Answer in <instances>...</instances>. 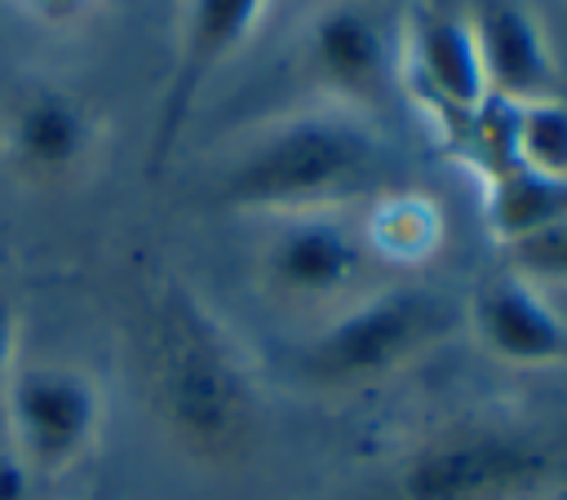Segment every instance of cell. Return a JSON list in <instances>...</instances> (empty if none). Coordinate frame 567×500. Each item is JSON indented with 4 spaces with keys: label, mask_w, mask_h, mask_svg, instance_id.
Returning <instances> with one entry per match:
<instances>
[{
    "label": "cell",
    "mask_w": 567,
    "mask_h": 500,
    "mask_svg": "<svg viewBox=\"0 0 567 500\" xmlns=\"http://www.w3.org/2000/svg\"><path fill=\"white\" fill-rule=\"evenodd\" d=\"M142 394L164 438L199 465H235L261 425L257 376L226 323L168 279L142 319Z\"/></svg>",
    "instance_id": "cell-1"
},
{
    "label": "cell",
    "mask_w": 567,
    "mask_h": 500,
    "mask_svg": "<svg viewBox=\"0 0 567 500\" xmlns=\"http://www.w3.org/2000/svg\"><path fill=\"white\" fill-rule=\"evenodd\" d=\"M385 142L346 115H292L257 137L217 181V199L252 212H328L385 181Z\"/></svg>",
    "instance_id": "cell-2"
},
{
    "label": "cell",
    "mask_w": 567,
    "mask_h": 500,
    "mask_svg": "<svg viewBox=\"0 0 567 500\" xmlns=\"http://www.w3.org/2000/svg\"><path fill=\"white\" fill-rule=\"evenodd\" d=\"M461 323L465 310L443 288L390 283L346 305L323 332H315L301 345L297 363L301 376L315 385H332V389L372 385L416 363L421 354L439 350Z\"/></svg>",
    "instance_id": "cell-3"
},
{
    "label": "cell",
    "mask_w": 567,
    "mask_h": 500,
    "mask_svg": "<svg viewBox=\"0 0 567 500\" xmlns=\"http://www.w3.org/2000/svg\"><path fill=\"white\" fill-rule=\"evenodd\" d=\"M0 412L9 460L27 478L53 482L97 447L106 398L97 376L75 363H18L0 394Z\"/></svg>",
    "instance_id": "cell-4"
},
{
    "label": "cell",
    "mask_w": 567,
    "mask_h": 500,
    "mask_svg": "<svg viewBox=\"0 0 567 500\" xmlns=\"http://www.w3.org/2000/svg\"><path fill=\"white\" fill-rule=\"evenodd\" d=\"M554 482V456L514 429H452L416 447L399 469V500H536Z\"/></svg>",
    "instance_id": "cell-5"
},
{
    "label": "cell",
    "mask_w": 567,
    "mask_h": 500,
    "mask_svg": "<svg viewBox=\"0 0 567 500\" xmlns=\"http://www.w3.org/2000/svg\"><path fill=\"white\" fill-rule=\"evenodd\" d=\"M102 142L93 106L53 80L18 84L0 106V164L13 181L58 190L84 177Z\"/></svg>",
    "instance_id": "cell-6"
},
{
    "label": "cell",
    "mask_w": 567,
    "mask_h": 500,
    "mask_svg": "<svg viewBox=\"0 0 567 500\" xmlns=\"http://www.w3.org/2000/svg\"><path fill=\"white\" fill-rule=\"evenodd\" d=\"M270 0H182V18H177V49H173V71L159 97V115H155V137H151V164L159 168L168 159V150L177 146L199 88L221 71L226 58H235V49L252 35V27L261 22Z\"/></svg>",
    "instance_id": "cell-7"
},
{
    "label": "cell",
    "mask_w": 567,
    "mask_h": 500,
    "mask_svg": "<svg viewBox=\"0 0 567 500\" xmlns=\"http://www.w3.org/2000/svg\"><path fill=\"white\" fill-rule=\"evenodd\" d=\"M368 243L323 212H297L261 248V279L284 301H328L363 279Z\"/></svg>",
    "instance_id": "cell-8"
},
{
    "label": "cell",
    "mask_w": 567,
    "mask_h": 500,
    "mask_svg": "<svg viewBox=\"0 0 567 500\" xmlns=\"http://www.w3.org/2000/svg\"><path fill=\"white\" fill-rule=\"evenodd\" d=\"M465 327L474 341L509 367H567V319L545 288L501 274L474 288L465 305Z\"/></svg>",
    "instance_id": "cell-9"
},
{
    "label": "cell",
    "mask_w": 567,
    "mask_h": 500,
    "mask_svg": "<svg viewBox=\"0 0 567 500\" xmlns=\"http://www.w3.org/2000/svg\"><path fill=\"white\" fill-rule=\"evenodd\" d=\"M412 71L425 84V93L439 102V111L452 115L456 128L470 124V115L487 97L483 58L474 44V27L447 9H425L412 31Z\"/></svg>",
    "instance_id": "cell-10"
},
{
    "label": "cell",
    "mask_w": 567,
    "mask_h": 500,
    "mask_svg": "<svg viewBox=\"0 0 567 500\" xmlns=\"http://www.w3.org/2000/svg\"><path fill=\"white\" fill-rule=\"evenodd\" d=\"M306 58H310L315 80H323L332 93H341L350 102L381 97L385 75H390L385 35H381L377 18L359 4L323 9V18H315V27H310Z\"/></svg>",
    "instance_id": "cell-11"
},
{
    "label": "cell",
    "mask_w": 567,
    "mask_h": 500,
    "mask_svg": "<svg viewBox=\"0 0 567 500\" xmlns=\"http://www.w3.org/2000/svg\"><path fill=\"white\" fill-rule=\"evenodd\" d=\"M474 27V44L483 58V75H487V93L505 97V102H536L549 97V80H554V62L545 49L540 27L527 18V9L509 4V0H487Z\"/></svg>",
    "instance_id": "cell-12"
},
{
    "label": "cell",
    "mask_w": 567,
    "mask_h": 500,
    "mask_svg": "<svg viewBox=\"0 0 567 500\" xmlns=\"http://www.w3.org/2000/svg\"><path fill=\"white\" fill-rule=\"evenodd\" d=\"M567 221V177L514 164L487 177V230L501 248L527 243Z\"/></svg>",
    "instance_id": "cell-13"
},
{
    "label": "cell",
    "mask_w": 567,
    "mask_h": 500,
    "mask_svg": "<svg viewBox=\"0 0 567 500\" xmlns=\"http://www.w3.org/2000/svg\"><path fill=\"white\" fill-rule=\"evenodd\" d=\"M443 239V212L425 195H381L377 212L363 226V243L381 261L416 265Z\"/></svg>",
    "instance_id": "cell-14"
},
{
    "label": "cell",
    "mask_w": 567,
    "mask_h": 500,
    "mask_svg": "<svg viewBox=\"0 0 567 500\" xmlns=\"http://www.w3.org/2000/svg\"><path fill=\"white\" fill-rule=\"evenodd\" d=\"M518 164L567 177V102H518Z\"/></svg>",
    "instance_id": "cell-15"
},
{
    "label": "cell",
    "mask_w": 567,
    "mask_h": 500,
    "mask_svg": "<svg viewBox=\"0 0 567 500\" xmlns=\"http://www.w3.org/2000/svg\"><path fill=\"white\" fill-rule=\"evenodd\" d=\"M505 257H509V274L536 288H567V221L527 243L505 248Z\"/></svg>",
    "instance_id": "cell-16"
},
{
    "label": "cell",
    "mask_w": 567,
    "mask_h": 500,
    "mask_svg": "<svg viewBox=\"0 0 567 500\" xmlns=\"http://www.w3.org/2000/svg\"><path fill=\"white\" fill-rule=\"evenodd\" d=\"M13 9L22 18H31L35 27L71 31V27H84L102 9V0H13Z\"/></svg>",
    "instance_id": "cell-17"
},
{
    "label": "cell",
    "mask_w": 567,
    "mask_h": 500,
    "mask_svg": "<svg viewBox=\"0 0 567 500\" xmlns=\"http://www.w3.org/2000/svg\"><path fill=\"white\" fill-rule=\"evenodd\" d=\"M18 363H22V314H18L13 296L0 288V394Z\"/></svg>",
    "instance_id": "cell-18"
},
{
    "label": "cell",
    "mask_w": 567,
    "mask_h": 500,
    "mask_svg": "<svg viewBox=\"0 0 567 500\" xmlns=\"http://www.w3.org/2000/svg\"><path fill=\"white\" fill-rule=\"evenodd\" d=\"M545 292H549V301L558 305V314L567 319V288H545Z\"/></svg>",
    "instance_id": "cell-19"
}]
</instances>
